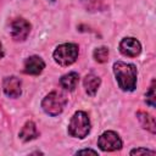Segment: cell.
I'll return each instance as SVG.
<instances>
[{
	"mask_svg": "<svg viewBox=\"0 0 156 156\" xmlns=\"http://www.w3.org/2000/svg\"><path fill=\"white\" fill-rule=\"evenodd\" d=\"M119 51L128 57H136L141 51V45L135 38H124L119 43Z\"/></svg>",
	"mask_w": 156,
	"mask_h": 156,
	"instance_id": "obj_7",
	"label": "cell"
},
{
	"mask_svg": "<svg viewBox=\"0 0 156 156\" xmlns=\"http://www.w3.org/2000/svg\"><path fill=\"white\" fill-rule=\"evenodd\" d=\"M82 154H93V155H98V151L91 150V149H84V150L77 151V155H82Z\"/></svg>",
	"mask_w": 156,
	"mask_h": 156,
	"instance_id": "obj_18",
	"label": "cell"
},
{
	"mask_svg": "<svg viewBox=\"0 0 156 156\" xmlns=\"http://www.w3.org/2000/svg\"><path fill=\"white\" fill-rule=\"evenodd\" d=\"M140 154H150V155H155L154 150H149V149H134L130 151V155H140Z\"/></svg>",
	"mask_w": 156,
	"mask_h": 156,
	"instance_id": "obj_17",
	"label": "cell"
},
{
	"mask_svg": "<svg viewBox=\"0 0 156 156\" xmlns=\"http://www.w3.org/2000/svg\"><path fill=\"white\" fill-rule=\"evenodd\" d=\"M51 1H55V0H51Z\"/></svg>",
	"mask_w": 156,
	"mask_h": 156,
	"instance_id": "obj_20",
	"label": "cell"
},
{
	"mask_svg": "<svg viewBox=\"0 0 156 156\" xmlns=\"http://www.w3.org/2000/svg\"><path fill=\"white\" fill-rule=\"evenodd\" d=\"M98 146L102 151H116L122 147V140L116 132L107 130V132H104L99 136Z\"/></svg>",
	"mask_w": 156,
	"mask_h": 156,
	"instance_id": "obj_5",
	"label": "cell"
},
{
	"mask_svg": "<svg viewBox=\"0 0 156 156\" xmlns=\"http://www.w3.org/2000/svg\"><path fill=\"white\" fill-rule=\"evenodd\" d=\"M84 7L89 11H98L102 7L104 0H80Z\"/></svg>",
	"mask_w": 156,
	"mask_h": 156,
	"instance_id": "obj_15",
	"label": "cell"
},
{
	"mask_svg": "<svg viewBox=\"0 0 156 156\" xmlns=\"http://www.w3.org/2000/svg\"><path fill=\"white\" fill-rule=\"evenodd\" d=\"M4 93L10 96V98H18L22 93L21 90V79L12 76V77H7L4 79Z\"/></svg>",
	"mask_w": 156,
	"mask_h": 156,
	"instance_id": "obj_8",
	"label": "cell"
},
{
	"mask_svg": "<svg viewBox=\"0 0 156 156\" xmlns=\"http://www.w3.org/2000/svg\"><path fill=\"white\" fill-rule=\"evenodd\" d=\"M94 55V58L100 62V63H104L108 60V49L106 46H100V48H96L93 52Z\"/></svg>",
	"mask_w": 156,
	"mask_h": 156,
	"instance_id": "obj_14",
	"label": "cell"
},
{
	"mask_svg": "<svg viewBox=\"0 0 156 156\" xmlns=\"http://www.w3.org/2000/svg\"><path fill=\"white\" fill-rule=\"evenodd\" d=\"M136 117H138V119H139V122H140V124H141L143 128L150 130L152 134L156 133L155 118H154L151 115H149V113H146V112H144V111H139V112L136 113Z\"/></svg>",
	"mask_w": 156,
	"mask_h": 156,
	"instance_id": "obj_13",
	"label": "cell"
},
{
	"mask_svg": "<svg viewBox=\"0 0 156 156\" xmlns=\"http://www.w3.org/2000/svg\"><path fill=\"white\" fill-rule=\"evenodd\" d=\"M78 46L73 43H65L58 45L54 51V60L60 66H69L78 57Z\"/></svg>",
	"mask_w": 156,
	"mask_h": 156,
	"instance_id": "obj_4",
	"label": "cell"
},
{
	"mask_svg": "<svg viewBox=\"0 0 156 156\" xmlns=\"http://www.w3.org/2000/svg\"><path fill=\"white\" fill-rule=\"evenodd\" d=\"M100 83H101L100 78H99L98 76L93 74V73L85 76L84 80H83L85 91H87L89 95H91V96H94V95L96 94V91H98V89H99V87H100Z\"/></svg>",
	"mask_w": 156,
	"mask_h": 156,
	"instance_id": "obj_10",
	"label": "cell"
},
{
	"mask_svg": "<svg viewBox=\"0 0 156 156\" xmlns=\"http://www.w3.org/2000/svg\"><path fill=\"white\" fill-rule=\"evenodd\" d=\"M90 132V119L84 111H77L68 124V134L74 138L83 139Z\"/></svg>",
	"mask_w": 156,
	"mask_h": 156,
	"instance_id": "obj_2",
	"label": "cell"
},
{
	"mask_svg": "<svg viewBox=\"0 0 156 156\" xmlns=\"http://www.w3.org/2000/svg\"><path fill=\"white\" fill-rule=\"evenodd\" d=\"M2 57H4V50H2V45L0 43V58H2Z\"/></svg>",
	"mask_w": 156,
	"mask_h": 156,
	"instance_id": "obj_19",
	"label": "cell"
},
{
	"mask_svg": "<svg viewBox=\"0 0 156 156\" xmlns=\"http://www.w3.org/2000/svg\"><path fill=\"white\" fill-rule=\"evenodd\" d=\"M145 100H146V104L147 105H150L151 107H155V105H156V93H155V80H152V83H151V87H150V89L147 90V93H146V95H145Z\"/></svg>",
	"mask_w": 156,
	"mask_h": 156,
	"instance_id": "obj_16",
	"label": "cell"
},
{
	"mask_svg": "<svg viewBox=\"0 0 156 156\" xmlns=\"http://www.w3.org/2000/svg\"><path fill=\"white\" fill-rule=\"evenodd\" d=\"M44 68H45V62L43 61L41 57L35 56V55L28 57L24 62V73L27 74L38 76L39 73L43 72Z\"/></svg>",
	"mask_w": 156,
	"mask_h": 156,
	"instance_id": "obj_9",
	"label": "cell"
},
{
	"mask_svg": "<svg viewBox=\"0 0 156 156\" xmlns=\"http://www.w3.org/2000/svg\"><path fill=\"white\" fill-rule=\"evenodd\" d=\"M113 73L116 76L119 88L124 91H133L136 85V67L132 63L117 61L113 65Z\"/></svg>",
	"mask_w": 156,
	"mask_h": 156,
	"instance_id": "obj_1",
	"label": "cell"
},
{
	"mask_svg": "<svg viewBox=\"0 0 156 156\" xmlns=\"http://www.w3.org/2000/svg\"><path fill=\"white\" fill-rule=\"evenodd\" d=\"M37 136H38V130H37L35 124L32 121L26 122V124L22 127V129L20 132V138L23 141H29V140L35 139Z\"/></svg>",
	"mask_w": 156,
	"mask_h": 156,
	"instance_id": "obj_12",
	"label": "cell"
},
{
	"mask_svg": "<svg viewBox=\"0 0 156 156\" xmlns=\"http://www.w3.org/2000/svg\"><path fill=\"white\" fill-rule=\"evenodd\" d=\"M78 82H79V76H78L77 72H69V73L62 76L61 79H60L61 87L66 90H69V91L76 89Z\"/></svg>",
	"mask_w": 156,
	"mask_h": 156,
	"instance_id": "obj_11",
	"label": "cell"
},
{
	"mask_svg": "<svg viewBox=\"0 0 156 156\" xmlns=\"http://www.w3.org/2000/svg\"><path fill=\"white\" fill-rule=\"evenodd\" d=\"M66 102H67V99L65 98L63 94L58 91H51L43 99L41 107L48 115L57 116L63 111Z\"/></svg>",
	"mask_w": 156,
	"mask_h": 156,
	"instance_id": "obj_3",
	"label": "cell"
},
{
	"mask_svg": "<svg viewBox=\"0 0 156 156\" xmlns=\"http://www.w3.org/2000/svg\"><path fill=\"white\" fill-rule=\"evenodd\" d=\"M30 32V24L24 18H16L11 22V37L15 41H23Z\"/></svg>",
	"mask_w": 156,
	"mask_h": 156,
	"instance_id": "obj_6",
	"label": "cell"
}]
</instances>
